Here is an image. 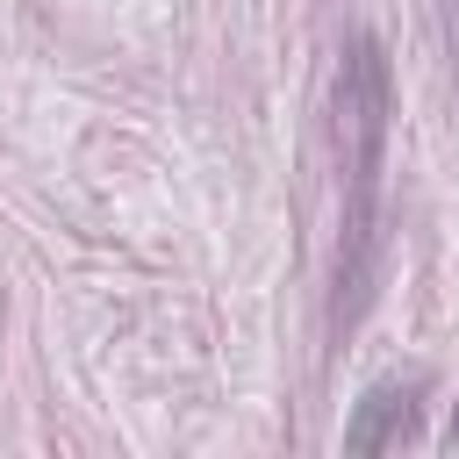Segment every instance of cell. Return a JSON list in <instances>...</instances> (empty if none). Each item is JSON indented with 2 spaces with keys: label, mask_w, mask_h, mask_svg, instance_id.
I'll return each mask as SVG.
<instances>
[{
  "label": "cell",
  "mask_w": 459,
  "mask_h": 459,
  "mask_svg": "<svg viewBox=\"0 0 459 459\" xmlns=\"http://www.w3.org/2000/svg\"><path fill=\"white\" fill-rule=\"evenodd\" d=\"M387 115L394 79L380 36H351L337 65V158H344V222H337V294H330V337L359 330L380 287V165H387Z\"/></svg>",
  "instance_id": "1"
},
{
  "label": "cell",
  "mask_w": 459,
  "mask_h": 459,
  "mask_svg": "<svg viewBox=\"0 0 459 459\" xmlns=\"http://www.w3.org/2000/svg\"><path fill=\"white\" fill-rule=\"evenodd\" d=\"M416 394H423V380H373L359 394L351 423H344V452H387V445H402L416 430Z\"/></svg>",
  "instance_id": "2"
},
{
  "label": "cell",
  "mask_w": 459,
  "mask_h": 459,
  "mask_svg": "<svg viewBox=\"0 0 459 459\" xmlns=\"http://www.w3.org/2000/svg\"><path fill=\"white\" fill-rule=\"evenodd\" d=\"M445 43H452V57H459V0H445Z\"/></svg>",
  "instance_id": "3"
},
{
  "label": "cell",
  "mask_w": 459,
  "mask_h": 459,
  "mask_svg": "<svg viewBox=\"0 0 459 459\" xmlns=\"http://www.w3.org/2000/svg\"><path fill=\"white\" fill-rule=\"evenodd\" d=\"M445 445H452V452H459V409H452V430H445Z\"/></svg>",
  "instance_id": "4"
}]
</instances>
